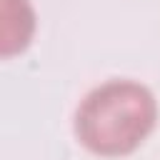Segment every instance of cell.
I'll list each match as a JSON object with an SVG mask.
<instances>
[{"instance_id": "6da1fadb", "label": "cell", "mask_w": 160, "mask_h": 160, "mask_svg": "<svg viewBox=\"0 0 160 160\" xmlns=\"http://www.w3.org/2000/svg\"><path fill=\"white\" fill-rule=\"evenodd\" d=\"M152 90L130 78H112L95 85L75 108V140L98 158L132 155L158 125Z\"/></svg>"}, {"instance_id": "7a4b0ae2", "label": "cell", "mask_w": 160, "mask_h": 160, "mask_svg": "<svg viewBox=\"0 0 160 160\" xmlns=\"http://www.w3.org/2000/svg\"><path fill=\"white\" fill-rule=\"evenodd\" d=\"M38 15L30 0H2V28H0V58L10 60L25 52L35 38Z\"/></svg>"}]
</instances>
